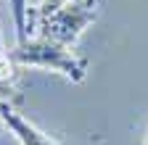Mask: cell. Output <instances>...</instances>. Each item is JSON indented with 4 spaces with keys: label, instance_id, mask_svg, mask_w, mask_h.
<instances>
[{
    "label": "cell",
    "instance_id": "1",
    "mask_svg": "<svg viewBox=\"0 0 148 145\" xmlns=\"http://www.w3.org/2000/svg\"><path fill=\"white\" fill-rule=\"evenodd\" d=\"M8 56L16 66H29V69H45L66 77L69 82H82L87 74V63L79 58L69 45H61L45 34H29L24 42H16Z\"/></svg>",
    "mask_w": 148,
    "mask_h": 145
},
{
    "label": "cell",
    "instance_id": "8",
    "mask_svg": "<svg viewBox=\"0 0 148 145\" xmlns=\"http://www.w3.org/2000/svg\"><path fill=\"white\" fill-rule=\"evenodd\" d=\"M143 145H148V135H145V142H143Z\"/></svg>",
    "mask_w": 148,
    "mask_h": 145
},
{
    "label": "cell",
    "instance_id": "7",
    "mask_svg": "<svg viewBox=\"0 0 148 145\" xmlns=\"http://www.w3.org/2000/svg\"><path fill=\"white\" fill-rule=\"evenodd\" d=\"M0 56H5V50H3V45H0Z\"/></svg>",
    "mask_w": 148,
    "mask_h": 145
},
{
    "label": "cell",
    "instance_id": "3",
    "mask_svg": "<svg viewBox=\"0 0 148 145\" xmlns=\"http://www.w3.org/2000/svg\"><path fill=\"white\" fill-rule=\"evenodd\" d=\"M0 121H3L5 129L18 140V145H61L58 140H53L50 135H45L37 124L24 119L13 108L11 100H0Z\"/></svg>",
    "mask_w": 148,
    "mask_h": 145
},
{
    "label": "cell",
    "instance_id": "5",
    "mask_svg": "<svg viewBox=\"0 0 148 145\" xmlns=\"http://www.w3.org/2000/svg\"><path fill=\"white\" fill-rule=\"evenodd\" d=\"M66 3H69V0H42V3L32 11V29H34V21H37V19H45V16H50L53 11H58V8L66 5Z\"/></svg>",
    "mask_w": 148,
    "mask_h": 145
},
{
    "label": "cell",
    "instance_id": "2",
    "mask_svg": "<svg viewBox=\"0 0 148 145\" xmlns=\"http://www.w3.org/2000/svg\"><path fill=\"white\" fill-rule=\"evenodd\" d=\"M95 16H98V0H69L50 16L37 19L34 34H45V37L71 48L82 37V32L95 21Z\"/></svg>",
    "mask_w": 148,
    "mask_h": 145
},
{
    "label": "cell",
    "instance_id": "6",
    "mask_svg": "<svg viewBox=\"0 0 148 145\" xmlns=\"http://www.w3.org/2000/svg\"><path fill=\"white\" fill-rule=\"evenodd\" d=\"M3 129H5V124H3V121H0V135H3Z\"/></svg>",
    "mask_w": 148,
    "mask_h": 145
},
{
    "label": "cell",
    "instance_id": "4",
    "mask_svg": "<svg viewBox=\"0 0 148 145\" xmlns=\"http://www.w3.org/2000/svg\"><path fill=\"white\" fill-rule=\"evenodd\" d=\"M11 11H13V21H16V37H18V42H24L29 34H32L29 0H11Z\"/></svg>",
    "mask_w": 148,
    "mask_h": 145
}]
</instances>
